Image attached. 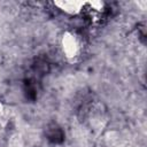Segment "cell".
I'll use <instances>...</instances> for the list:
<instances>
[{
	"instance_id": "5b68a950",
	"label": "cell",
	"mask_w": 147,
	"mask_h": 147,
	"mask_svg": "<svg viewBox=\"0 0 147 147\" xmlns=\"http://www.w3.org/2000/svg\"><path fill=\"white\" fill-rule=\"evenodd\" d=\"M94 9H96V10H101V9H103V7H105V3L102 2V1H92V2H88Z\"/></svg>"
},
{
	"instance_id": "277c9868",
	"label": "cell",
	"mask_w": 147,
	"mask_h": 147,
	"mask_svg": "<svg viewBox=\"0 0 147 147\" xmlns=\"http://www.w3.org/2000/svg\"><path fill=\"white\" fill-rule=\"evenodd\" d=\"M7 122H8V114H7V109H6V107L0 102V124H1L2 126H5Z\"/></svg>"
},
{
	"instance_id": "7a4b0ae2",
	"label": "cell",
	"mask_w": 147,
	"mask_h": 147,
	"mask_svg": "<svg viewBox=\"0 0 147 147\" xmlns=\"http://www.w3.org/2000/svg\"><path fill=\"white\" fill-rule=\"evenodd\" d=\"M54 5L67 14L76 15L80 13V10L86 5V2L77 1V0H60V1H54Z\"/></svg>"
},
{
	"instance_id": "6da1fadb",
	"label": "cell",
	"mask_w": 147,
	"mask_h": 147,
	"mask_svg": "<svg viewBox=\"0 0 147 147\" xmlns=\"http://www.w3.org/2000/svg\"><path fill=\"white\" fill-rule=\"evenodd\" d=\"M61 46H62V51L64 55L69 59L76 57L80 49V45H79V40L77 36L69 31H65L63 33L62 39H61Z\"/></svg>"
},
{
	"instance_id": "3957f363",
	"label": "cell",
	"mask_w": 147,
	"mask_h": 147,
	"mask_svg": "<svg viewBox=\"0 0 147 147\" xmlns=\"http://www.w3.org/2000/svg\"><path fill=\"white\" fill-rule=\"evenodd\" d=\"M8 147H24V140L21 133H13L8 139Z\"/></svg>"
}]
</instances>
